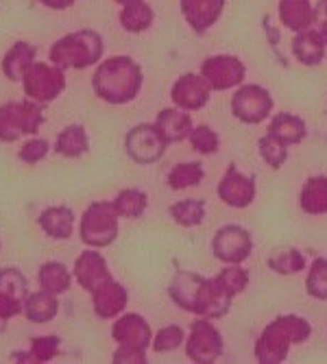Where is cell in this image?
<instances>
[{"label": "cell", "instance_id": "cell-1", "mask_svg": "<svg viewBox=\"0 0 327 364\" xmlns=\"http://www.w3.org/2000/svg\"><path fill=\"white\" fill-rule=\"evenodd\" d=\"M92 87L98 98L112 105L131 103L142 90V68L131 57H112L96 68Z\"/></svg>", "mask_w": 327, "mask_h": 364}, {"label": "cell", "instance_id": "cell-2", "mask_svg": "<svg viewBox=\"0 0 327 364\" xmlns=\"http://www.w3.org/2000/svg\"><path fill=\"white\" fill-rule=\"evenodd\" d=\"M312 334V327L306 318L286 314L267 325L255 345V358L262 364H279L286 360L290 345L304 343Z\"/></svg>", "mask_w": 327, "mask_h": 364}, {"label": "cell", "instance_id": "cell-3", "mask_svg": "<svg viewBox=\"0 0 327 364\" xmlns=\"http://www.w3.org/2000/svg\"><path fill=\"white\" fill-rule=\"evenodd\" d=\"M103 38L92 28H81L75 33H68L65 38L57 40L50 46V63L59 65V68L68 70H83L87 65H94L103 57Z\"/></svg>", "mask_w": 327, "mask_h": 364}, {"label": "cell", "instance_id": "cell-4", "mask_svg": "<svg viewBox=\"0 0 327 364\" xmlns=\"http://www.w3.org/2000/svg\"><path fill=\"white\" fill-rule=\"evenodd\" d=\"M112 336L120 347L114 351L116 364H146V349L153 343L149 323L140 314H124L116 321Z\"/></svg>", "mask_w": 327, "mask_h": 364}, {"label": "cell", "instance_id": "cell-5", "mask_svg": "<svg viewBox=\"0 0 327 364\" xmlns=\"http://www.w3.org/2000/svg\"><path fill=\"white\" fill-rule=\"evenodd\" d=\"M42 122V105L31 98L0 105V142H16L20 136H36Z\"/></svg>", "mask_w": 327, "mask_h": 364}, {"label": "cell", "instance_id": "cell-6", "mask_svg": "<svg viewBox=\"0 0 327 364\" xmlns=\"http://www.w3.org/2000/svg\"><path fill=\"white\" fill-rule=\"evenodd\" d=\"M118 212L112 201H96L83 212L81 218V240L94 249L109 247L118 238Z\"/></svg>", "mask_w": 327, "mask_h": 364}, {"label": "cell", "instance_id": "cell-7", "mask_svg": "<svg viewBox=\"0 0 327 364\" xmlns=\"http://www.w3.org/2000/svg\"><path fill=\"white\" fill-rule=\"evenodd\" d=\"M22 87H24L26 98L44 105V103L55 101V98L65 90V77H63V70L55 63L33 61L31 68L24 73Z\"/></svg>", "mask_w": 327, "mask_h": 364}, {"label": "cell", "instance_id": "cell-8", "mask_svg": "<svg viewBox=\"0 0 327 364\" xmlns=\"http://www.w3.org/2000/svg\"><path fill=\"white\" fill-rule=\"evenodd\" d=\"M166 146H168V142L161 136V131L149 122L134 127L124 138L127 155L136 164H140V166L159 161L164 157V153H166Z\"/></svg>", "mask_w": 327, "mask_h": 364}, {"label": "cell", "instance_id": "cell-9", "mask_svg": "<svg viewBox=\"0 0 327 364\" xmlns=\"http://www.w3.org/2000/svg\"><path fill=\"white\" fill-rule=\"evenodd\" d=\"M205 292H208V279H203L196 273H177L168 286L171 299L186 312H194L203 316L205 308Z\"/></svg>", "mask_w": 327, "mask_h": 364}, {"label": "cell", "instance_id": "cell-10", "mask_svg": "<svg viewBox=\"0 0 327 364\" xmlns=\"http://www.w3.org/2000/svg\"><path fill=\"white\" fill-rule=\"evenodd\" d=\"M245 63L232 55H216L201 63V77L208 81L210 90H229L245 81Z\"/></svg>", "mask_w": 327, "mask_h": 364}, {"label": "cell", "instance_id": "cell-11", "mask_svg": "<svg viewBox=\"0 0 327 364\" xmlns=\"http://www.w3.org/2000/svg\"><path fill=\"white\" fill-rule=\"evenodd\" d=\"M273 109L271 94L259 85H245L232 98V112L247 124L262 122Z\"/></svg>", "mask_w": 327, "mask_h": 364}, {"label": "cell", "instance_id": "cell-12", "mask_svg": "<svg viewBox=\"0 0 327 364\" xmlns=\"http://www.w3.org/2000/svg\"><path fill=\"white\" fill-rule=\"evenodd\" d=\"M186 353L192 362H216L223 353V338L210 321H194L190 325V336Z\"/></svg>", "mask_w": 327, "mask_h": 364}, {"label": "cell", "instance_id": "cell-13", "mask_svg": "<svg viewBox=\"0 0 327 364\" xmlns=\"http://www.w3.org/2000/svg\"><path fill=\"white\" fill-rule=\"evenodd\" d=\"M214 255L220 262L227 264H240L249 257L253 245H251V236L249 231L236 225H227L223 229L216 231L214 242H212Z\"/></svg>", "mask_w": 327, "mask_h": 364}, {"label": "cell", "instance_id": "cell-14", "mask_svg": "<svg viewBox=\"0 0 327 364\" xmlns=\"http://www.w3.org/2000/svg\"><path fill=\"white\" fill-rule=\"evenodd\" d=\"M218 196L229 208H247L255 198V177L242 175L236 171L234 164H229L225 177L218 183Z\"/></svg>", "mask_w": 327, "mask_h": 364}, {"label": "cell", "instance_id": "cell-15", "mask_svg": "<svg viewBox=\"0 0 327 364\" xmlns=\"http://www.w3.org/2000/svg\"><path fill=\"white\" fill-rule=\"evenodd\" d=\"M173 103L183 112H196L210 101V85L201 75H183L171 90Z\"/></svg>", "mask_w": 327, "mask_h": 364}, {"label": "cell", "instance_id": "cell-16", "mask_svg": "<svg viewBox=\"0 0 327 364\" xmlns=\"http://www.w3.org/2000/svg\"><path fill=\"white\" fill-rule=\"evenodd\" d=\"M127 290L118 282H114V277L92 290V306L96 316L101 318H116L127 308Z\"/></svg>", "mask_w": 327, "mask_h": 364}, {"label": "cell", "instance_id": "cell-17", "mask_svg": "<svg viewBox=\"0 0 327 364\" xmlns=\"http://www.w3.org/2000/svg\"><path fill=\"white\" fill-rule=\"evenodd\" d=\"M75 277L83 290H94L107 279H112V273L107 269V262L101 253L96 251H83L75 262Z\"/></svg>", "mask_w": 327, "mask_h": 364}, {"label": "cell", "instance_id": "cell-18", "mask_svg": "<svg viewBox=\"0 0 327 364\" xmlns=\"http://www.w3.org/2000/svg\"><path fill=\"white\" fill-rule=\"evenodd\" d=\"M223 7L225 0H181L183 18L196 33H205L220 18Z\"/></svg>", "mask_w": 327, "mask_h": 364}, {"label": "cell", "instance_id": "cell-19", "mask_svg": "<svg viewBox=\"0 0 327 364\" xmlns=\"http://www.w3.org/2000/svg\"><path fill=\"white\" fill-rule=\"evenodd\" d=\"M325 46H327V38L323 36L318 26H312L308 31L297 33V38L292 42V53L301 63L316 65L325 57Z\"/></svg>", "mask_w": 327, "mask_h": 364}, {"label": "cell", "instance_id": "cell-20", "mask_svg": "<svg viewBox=\"0 0 327 364\" xmlns=\"http://www.w3.org/2000/svg\"><path fill=\"white\" fill-rule=\"evenodd\" d=\"M42 231L53 240H68L75 229V212L70 208H48L38 218Z\"/></svg>", "mask_w": 327, "mask_h": 364}, {"label": "cell", "instance_id": "cell-21", "mask_svg": "<svg viewBox=\"0 0 327 364\" xmlns=\"http://www.w3.org/2000/svg\"><path fill=\"white\" fill-rule=\"evenodd\" d=\"M279 18L290 31H308L316 24V9L310 7L308 0H282Z\"/></svg>", "mask_w": 327, "mask_h": 364}, {"label": "cell", "instance_id": "cell-22", "mask_svg": "<svg viewBox=\"0 0 327 364\" xmlns=\"http://www.w3.org/2000/svg\"><path fill=\"white\" fill-rule=\"evenodd\" d=\"M155 127L161 131V136L166 138L168 144H175V142H183L186 138H190L192 120L181 109H161L155 120Z\"/></svg>", "mask_w": 327, "mask_h": 364}, {"label": "cell", "instance_id": "cell-23", "mask_svg": "<svg viewBox=\"0 0 327 364\" xmlns=\"http://www.w3.org/2000/svg\"><path fill=\"white\" fill-rule=\"evenodd\" d=\"M22 312H24V316L31 323H48V321H53L57 316V312H59L57 294L46 292V290L31 292L26 299H24Z\"/></svg>", "mask_w": 327, "mask_h": 364}, {"label": "cell", "instance_id": "cell-24", "mask_svg": "<svg viewBox=\"0 0 327 364\" xmlns=\"http://www.w3.org/2000/svg\"><path fill=\"white\" fill-rule=\"evenodd\" d=\"M36 48L26 42H16L3 57V73L9 81H22L24 73L36 61Z\"/></svg>", "mask_w": 327, "mask_h": 364}, {"label": "cell", "instance_id": "cell-25", "mask_svg": "<svg viewBox=\"0 0 327 364\" xmlns=\"http://www.w3.org/2000/svg\"><path fill=\"white\" fill-rule=\"evenodd\" d=\"M269 134L279 142H284L286 146L299 144L306 138V122L292 114H277L269 127Z\"/></svg>", "mask_w": 327, "mask_h": 364}, {"label": "cell", "instance_id": "cell-26", "mask_svg": "<svg viewBox=\"0 0 327 364\" xmlns=\"http://www.w3.org/2000/svg\"><path fill=\"white\" fill-rule=\"evenodd\" d=\"M61 353V341L59 336H38L31 341L28 351H16L11 358L16 362H33V364H44L50 362Z\"/></svg>", "mask_w": 327, "mask_h": 364}, {"label": "cell", "instance_id": "cell-27", "mask_svg": "<svg viewBox=\"0 0 327 364\" xmlns=\"http://www.w3.org/2000/svg\"><path fill=\"white\" fill-rule=\"evenodd\" d=\"M301 210L312 216L327 214V177H310L304 183Z\"/></svg>", "mask_w": 327, "mask_h": 364}, {"label": "cell", "instance_id": "cell-28", "mask_svg": "<svg viewBox=\"0 0 327 364\" xmlns=\"http://www.w3.org/2000/svg\"><path fill=\"white\" fill-rule=\"evenodd\" d=\"M55 153H59L61 157H70V159L81 157L83 153H87V134H85V127H81V124L65 127L61 134L57 136Z\"/></svg>", "mask_w": 327, "mask_h": 364}, {"label": "cell", "instance_id": "cell-29", "mask_svg": "<svg viewBox=\"0 0 327 364\" xmlns=\"http://www.w3.org/2000/svg\"><path fill=\"white\" fill-rule=\"evenodd\" d=\"M38 282L42 290L53 294H63L65 290H70L73 275L61 262H46L38 273Z\"/></svg>", "mask_w": 327, "mask_h": 364}, {"label": "cell", "instance_id": "cell-30", "mask_svg": "<svg viewBox=\"0 0 327 364\" xmlns=\"http://www.w3.org/2000/svg\"><path fill=\"white\" fill-rule=\"evenodd\" d=\"M153 9L144 3V0H136V3H129L120 11V24L129 33H142L153 24Z\"/></svg>", "mask_w": 327, "mask_h": 364}, {"label": "cell", "instance_id": "cell-31", "mask_svg": "<svg viewBox=\"0 0 327 364\" xmlns=\"http://www.w3.org/2000/svg\"><path fill=\"white\" fill-rule=\"evenodd\" d=\"M112 203H114L118 216H122V218H140L144 214V210H146L149 198H146V194L142 190L129 188V190H122Z\"/></svg>", "mask_w": 327, "mask_h": 364}, {"label": "cell", "instance_id": "cell-32", "mask_svg": "<svg viewBox=\"0 0 327 364\" xmlns=\"http://www.w3.org/2000/svg\"><path fill=\"white\" fill-rule=\"evenodd\" d=\"M203 166L199 161H188V164H177L168 175V186L173 190H183V188H194L199 186L203 179Z\"/></svg>", "mask_w": 327, "mask_h": 364}, {"label": "cell", "instance_id": "cell-33", "mask_svg": "<svg viewBox=\"0 0 327 364\" xmlns=\"http://www.w3.org/2000/svg\"><path fill=\"white\" fill-rule=\"evenodd\" d=\"M171 216L181 227H196L205 216V205L199 198H186V201H179L171 208Z\"/></svg>", "mask_w": 327, "mask_h": 364}, {"label": "cell", "instance_id": "cell-34", "mask_svg": "<svg viewBox=\"0 0 327 364\" xmlns=\"http://www.w3.org/2000/svg\"><path fill=\"white\" fill-rule=\"evenodd\" d=\"M269 267L279 275H292L306 269V257L299 249H284L269 259Z\"/></svg>", "mask_w": 327, "mask_h": 364}, {"label": "cell", "instance_id": "cell-35", "mask_svg": "<svg viewBox=\"0 0 327 364\" xmlns=\"http://www.w3.org/2000/svg\"><path fill=\"white\" fill-rule=\"evenodd\" d=\"M0 292H5L11 299L24 304V299L28 296L26 277L18 269H0Z\"/></svg>", "mask_w": 327, "mask_h": 364}, {"label": "cell", "instance_id": "cell-36", "mask_svg": "<svg viewBox=\"0 0 327 364\" xmlns=\"http://www.w3.org/2000/svg\"><path fill=\"white\" fill-rule=\"evenodd\" d=\"M306 288L308 294L314 296L318 301L327 299V259L325 257H316L310 267L308 279H306Z\"/></svg>", "mask_w": 327, "mask_h": 364}, {"label": "cell", "instance_id": "cell-37", "mask_svg": "<svg viewBox=\"0 0 327 364\" xmlns=\"http://www.w3.org/2000/svg\"><path fill=\"white\" fill-rule=\"evenodd\" d=\"M257 146H259V155H262V159H264L271 168H275V171H279L282 166H284V161L288 159V151H286V144L284 142H279L277 138H273L271 134H267L264 138H259V142H257Z\"/></svg>", "mask_w": 327, "mask_h": 364}, {"label": "cell", "instance_id": "cell-38", "mask_svg": "<svg viewBox=\"0 0 327 364\" xmlns=\"http://www.w3.org/2000/svg\"><path fill=\"white\" fill-rule=\"evenodd\" d=\"M190 144L194 151H199L203 155H214L218 151V136H216V131L212 127H196L190 131Z\"/></svg>", "mask_w": 327, "mask_h": 364}, {"label": "cell", "instance_id": "cell-39", "mask_svg": "<svg viewBox=\"0 0 327 364\" xmlns=\"http://www.w3.org/2000/svg\"><path fill=\"white\" fill-rule=\"evenodd\" d=\"M183 329L179 325H168V327H164L159 329V332L155 334L151 347L153 351L157 353H164V351H175L181 343H183Z\"/></svg>", "mask_w": 327, "mask_h": 364}, {"label": "cell", "instance_id": "cell-40", "mask_svg": "<svg viewBox=\"0 0 327 364\" xmlns=\"http://www.w3.org/2000/svg\"><path fill=\"white\" fill-rule=\"evenodd\" d=\"M48 151H50V144L44 140V138H31L20 151H18V157L24 161V164H38V161H42L46 155H48Z\"/></svg>", "mask_w": 327, "mask_h": 364}, {"label": "cell", "instance_id": "cell-41", "mask_svg": "<svg viewBox=\"0 0 327 364\" xmlns=\"http://www.w3.org/2000/svg\"><path fill=\"white\" fill-rule=\"evenodd\" d=\"M216 279L236 296L238 292H242V290L247 288V284H249V273H247L245 269L232 267V269H225Z\"/></svg>", "mask_w": 327, "mask_h": 364}, {"label": "cell", "instance_id": "cell-42", "mask_svg": "<svg viewBox=\"0 0 327 364\" xmlns=\"http://www.w3.org/2000/svg\"><path fill=\"white\" fill-rule=\"evenodd\" d=\"M22 308H24L22 301H16V299H11V296H7L5 292H0V318L9 321V318L18 316L22 312Z\"/></svg>", "mask_w": 327, "mask_h": 364}, {"label": "cell", "instance_id": "cell-43", "mask_svg": "<svg viewBox=\"0 0 327 364\" xmlns=\"http://www.w3.org/2000/svg\"><path fill=\"white\" fill-rule=\"evenodd\" d=\"M316 26L327 38V0H321V3L316 5Z\"/></svg>", "mask_w": 327, "mask_h": 364}, {"label": "cell", "instance_id": "cell-44", "mask_svg": "<svg viewBox=\"0 0 327 364\" xmlns=\"http://www.w3.org/2000/svg\"><path fill=\"white\" fill-rule=\"evenodd\" d=\"M40 3L48 9H55V11H61V9H68L73 7L77 0H40Z\"/></svg>", "mask_w": 327, "mask_h": 364}, {"label": "cell", "instance_id": "cell-45", "mask_svg": "<svg viewBox=\"0 0 327 364\" xmlns=\"http://www.w3.org/2000/svg\"><path fill=\"white\" fill-rule=\"evenodd\" d=\"M5 329H7V321H5V318H0V334H3Z\"/></svg>", "mask_w": 327, "mask_h": 364}, {"label": "cell", "instance_id": "cell-46", "mask_svg": "<svg viewBox=\"0 0 327 364\" xmlns=\"http://www.w3.org/2000/svg\"><path fill=\"white\" fill-rule=\"evenodd\" d=\"M116 3H120V5H129V3H136V0H116Z\"/></svg>", "mask_w": 327, "mask_h": 364}]
</instances>
